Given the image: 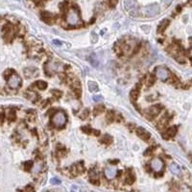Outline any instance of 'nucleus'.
<instances>
[{"mask_svg":"<svg viewBox=\"0 0 192 192\" xmlns=\"http://www.w3.org/2000/svg\"><path fill=\"white\" fill-rule=\"evenodd\" d=\"M141 11H142V14H143L145 17H154L160 14V8L157 3H154V4H150V5L143 7Z\"/></svg>","mask_w":192,"mask_h":192,"instance_id":"1","label":"nucleus"},{"mask_svg":"<svg viewBox=\"0 0 192 192\" xmlns=\"http://www.w3.org/2000/svg\"><path fill=\"white\" fill-rule=\"evenodd\" d=\"M66 22L70 26H78L82 23L79 13L75 9H71L68 11L66 14Z\"/></svg>","mask_w":192,"mask_h":192,"instance_id":"2","label":"nucleus"},{"mask_svg":"<svg viewBox=\"0 0 192 192\" xmlns=\"http://www.w3.org/2000/svg\"><path fill=\"white\" fill-rule=\"evenodd\" d=\"M66 114L64 111H58L52 116V124L56 128H61L66 123Z\"/></svg>","mask_w":192,"mask_h":192,"instance_id":"3","label":"nucleus"},{"mask_svg":"<svg viewBox=\"0 0 192 192\" xmlns=\"http://www.w3.org/2000/svg\"><path fill=\"white\" fill-rule=\"evenodd\" d=\"M155 74L157 76V78H159L160 80L163 81H167L169 79V76H170V72L169 70L164 66H157L155 69Z\"/></svg>","mask_w":192,"mask_h":192,"instance_id":"4","label":"nucleus"},{"mask_svg":"<svg viewBox=\"0 0 192 192\" xmlns=\"http://www.w3.org/2000/svg\"><path fill=\"white\" fill-rule=\"evenodd\" d=\"M21 84V79L17 74H14L10 75V77L8 78V86L11 88H17Z\"/></svg>","mask_w":192,"mask_h":192,"instance_id":"5","label":"nucleus"},{"mask_svg":"<svg viewBox=\"0 0 192 192\" xmlns=\"http://www.w3.org/2000/svg\"><path fill=\"white\" fill-rule=\"evenodd\" d=\"M150 166H151L152 170L154 172L159 173L160 171H162V169L164 167V163L163 161L161 160L159 157H156V159H153L151 160V163H150Z\"/></svg>","mask_w":192,"mask_h":192,"instance_id":"6","label":"nucleus"},{"mask_svg":"<svg viewBox=\"0 0 192 192\" xmlns=\"http://www.w3.org/2000/svg\"><path fill=\"white\" fill-rule=\"evenodd\" d=\"M161 108L160 106L159 105H156V106H152V107H150L149 109L146 110V115H147L148 117L150 118H153V117H156L157 114H159L160 113V110H161Z\"/></svg>","mask_w":192,"mask_h":192,"instance_id":"7","label":"nucleus"},{"mask_svg":"<svg viewBox=\"0 0 192 192\" xmlns=\"http://www.w3.org/2000/svg\"><path fill=\"white\" fill-rule=\"evenodd\" d=\"M124 7L128 12H136L138 9L136 0H124Z\"/></svg>","mask_w":192,"mask_h":192,"instance_id":"8","label":"nucleus"},{"mask_svg":"<svg viewBox=\"0 0 192 192\" xmlns=\"http://www.w3.org/2000/svg\"><path fill=\"white\" fill-rule=\"evenodd\" d=\"M104 174H105L106 178L108 180H113L117 175V169L114 168V167H107V168H105Z\"/></svg>","mask_w":192,"mask_h":192,"instance_id":"9","label":"nucleus"},{"mask_svg":"<svg viewBox=\"0 0 192 192\" xmlns=\"http://www.w3.org/2000/svg\"><path fill=\"white\" fill-rule=\"evenodd\" d=\"M136 133L138 134V136L142 138L143 140H148L150 136H151V134H150L148 131H146L145 129L141 128V127H138V128L136 129Z\"/></svg>","mask_w":192,"mask_h":192,"instance_id":"10","label":"nucleus"},{"mask_svg":"<svg viewBox=\"0 0 192 192\" xmlns=\"http://www.w3.org/2000/svg\"><path fill=\"white\" fill-rule=\"evenodd\" d=\"M169 168H170V171L174 175H180V168L177 163H171Z\"/></svg>","mask_w":192,"mask_h":192,"instance_id":"11","label":"nucleus"},{"mask_svg":"<svg viewBox=\"0 0 192 192\" xmlns=\"http://www.w3.org/2000/svg\"><path fill=\"white\" fill-rule=\"evenodd\" d=\"M41 17H42V19H43L45 22L49 23V24H51L53 18H54V17L50 13H43V14H41Z\"/></svg>","mask_w":192,"mask_h":192,"instance_id":"12","label":"nucleus"},{"mask_svg":"<svg viewBox=\"0 0 192 192\" xmlns=\"http://www.w3.org/2000/svg\"><path fill=\"white\" fill-rule=\"evenodd\" d=\"M88 90H90L91 92H96V91H98L99 87H98L97 83L94 82V81H90V82H88Z\"/></svg>","mask_w":192,"mask_h":192,"instance_id":"13","label":"nucleus"},{"mask_svg":"<svg viewBox=\"0 0 192 192\" xmlns=\"http://www.w3.org/2000/svg\"><path fill=\"white\" fill-rule=\"evenodd\" d=\"M176 133H177V129L175 127H170V128H168L166 132L164 133V136H167V137H173V136H175Z\"/></svg>","mask_w":192,"mask_h":192,"instance_id":"14","label":"nucleus"},{"mask_svg":"<svg viewBox=\"0 0 192 192\" xmlns=\"http://www.w3.org/2000/svg\"><path fill=\"white\" fill-rule=\"evenodd\" d=\"M90 64L92 65V66H94V67H97L98 66L99 61H98L97 57H96L95 54H91V55H90Z\"/></svg>","mask_w":192,"mask_h":192,"instance_id":"15","label":"nucleus"},{"mask_svg":"<svg viewBox=\"0 0 192 192\" xmlns=\"http://www.w3.org/2000/svg\"><path fill=\"white\" fill-rule=\"evenodd\" d=\"M169 23H170V21L167 20V19H164V20L160 23V25L159 26V32H163V31L165 30V28L169 25Z\"/></svg>","mask_w":192,"mask_h":192,"instance_id":"16","label":"nucleus"},{"mask_svg":"<svg viewBox=\"0 0 192 192\" xmlns=\"http://www.w3.org/2000/svg\"><path fill=\"white\" fill-rule=\"evenodd\" d=\"M36 84H37V87L41 90H45L46 87H47V83L44 82V81H38V82L36 83Z\"/></svg>","mask_w":192,"mask_h":192,"instance_id":"17","label":"nucleus"},{"mask_svg":"<svg viewBox=\"0 0 192 192\" xmlns=\"http://www.w3.org/2000/svg\"><path fill=\"white\" fill-rule=\"evenodd\" d=\"M138 94H139V91H138L137 90H133L130 93V97H131V99L134 101V100L138 97Z\"/></svg>","mask_w":192,"mask_h":192,"instance_id":"18","label":"nucleus"},{"mask_svg":"<svg viewBox=\"0 0 192 192\" xmlns=\"http://www.w3.org/2000/svg\"><path fill=\"white\" fill-rule=\"evenodd\" d=\"M111 141H113V138H111L110 136H108V134H106L102 139V142H104L105 144H110Z\"/></svg>","mask_w":192,"mask_h":192,"instance_id":"19","label":"nucleus"},{"mask_svg":"<svg viewBox=\"0 0 192 192\" xmlns=\"http://www.w3.org/2000/svg\"><path fill=\"white\" fill-rule=\"evenodd\" d=\"M90 40L92 43H96V42L98 41V36H97V34L96 33H91V37H90Z\"/></svg>","mask_w":192,"mask_h":192,"instance_id":"20","label":"nucleus"},{"mask_svg":"<svg viewBox=\"0 0 192 192\" xmlns=\"http://www.w3.org/2000/svg\"><path fill=\"white\" fill-rule=\"evenodd\" d=\"M88 114H90V113H88V110H84L82 111V113L80 114V117L84 119V118H87L88 116Z\"/></svg>","mask_w":192,"mask_h":192,"instance_id":"21","label":"nucleus"},{"mask_svg":"<svg viewBox=\"0 0 192 192\" xmlns=\"http://www.w3.org/2000/svg\"><path fill=\"white\" fill-rule=\"evenodd\" d=\"M104 110V107L103 106H97L94 109V113L95 114H98V113H100L101 111H103Z\"/></svg>","mask_w":192,"mask_h":192,"instance_id":"22","label":"nucleus"},{"mask_svg":"<svg viewBox=\"0 0 192 192\" xmlns=\"http://www.w3.org/2000/svg\"><path fill=\"white\" fill-rule=\"evenodd\" d=\"M93 101H95V102H101V101H103V97L101 95H96V96H94L93 97Z\"/></svg>","mask_w":192,"mask_h":192,"instance_id":"23","label":"nucleus"},{"mask_svg":"<svg viewBox=\"0 0 192 192\" xmlns=\"http://www.w3.org/2000/svg\"><path fill=\"white\" fill-rule=\"evenodd\" d=\"M51 183L52 184H60L61 180L59 179H57V178H53V179H51Z\"/></svg>","mask_w":192,"mask_h":192,"instance_id":"24","label":"nucleus"},{"mask_svg":"<svg viewBox=\"0 0 192 192\" xmlns=\"http://www.w3.org/2000/svg\"><path fill=\"white\" fill-rule=\"evenodd\" d=\"M32 164H33V162L32 161H26V162L24 163V165H26V168H30V167H32Z\"/></svg>","mask_w":192,"mask_h":192,"instance_id":"25","label":"nucleus"},{"mask_svg":"<svg viewBox=\"0 0 192 192\" xmlns=\"http://www.w3.org/2000/svg\"><path fill=\"white\" fill-rule=\"evenodd\" d=\"M53 43L56 44V45H61V44L64 43V42H61V41L58 40H53Z\"/></svg>","mask_w":192,"mask_h":192,"instance_id":"26","label":"nucleus"},{"mask_svg":"<svg viewBox=\"0 0 192 192\" xmlns=\"http://www.w3.org/2000/svg\"><path fill=\"white\" fill-rule=\"evenodd\" d=\"M163 2L166 4V5H170V4L173 2V0H163Z\"/></svg>","mask_w":192,"mask_h":192,"instance_id":"27","label":"nucleus"},{"mask_svg":"<svg viewBox=\"0 0 192 192\" xmlns=\"http://www.w3.org/2000/svg\"><path fill=\"white\" fill-rule=\"evenodd\" d=\"M45 192H49V191H45Z\"/></svg>","mask_w":192,"mask_h":192,"instance_id":"28","label":"nucleus"},{"mask_svg":"<svg viewBox=\"0 0 192 192\" xmlns=\"http://www.w3.org/2000/svg\"><path fill=\"white\" fill-rule=\"evenodd\" d=\"M72 192H73V191H72Z\"/></svg>","mask_w":192,"mask_h":192,"instance_id":"29","label":"nucleus"}]
</instances>
